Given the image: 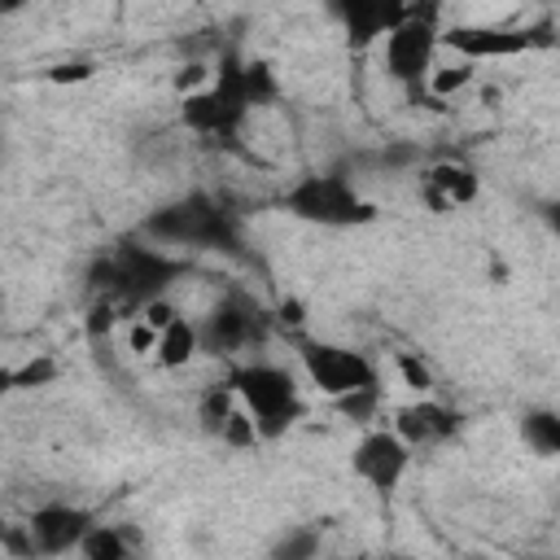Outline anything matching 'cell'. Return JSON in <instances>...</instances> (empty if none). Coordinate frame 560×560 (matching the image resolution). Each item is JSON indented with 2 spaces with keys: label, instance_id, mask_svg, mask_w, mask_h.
Masks as SVG:
<instances>
[{
  "label": "cell",
  "instance_id": "1",
  "mask_svg": "<svg viewBox=\"0 0 560 560\" xmlns=\"http://www.w3.org/2000/svg\"><path fill=\"white\" fill-rule=\"evenodd\" d=\"M271 101H276V79L267 61H241L236 52H223L214 66V83L184 96L179 114L201 136H232L254 105H271Z\"/></svg>",
  "mask_w": 560,
  "mask_h": 560
},
{
  "label": "cell",
  "instance_id": "2",
  "mask_svg": "<svg viewBox=\"0 0 560 560\" xmlns=\"http://www.w3.org/2000/svg\"><path fill=\"white\" fill-rule=\"evenodd\" d=\"M175 276H179V262L162 258L158 249L127 245L92 267V289L96 298H109L118 306H149Z\"/></svg>",
  "mask_w": 560,
  "mask_h": 560
},
{
  "label": "cell",
  "instance_id": "3",
  "mask_svg": "<svg viewBox=\"0 0 560 560\" xmlns=\"http://www.w3.org/2000/svg\"><path fill=\"white\" fill-rule=\"evenodd\" d=\"M228 385L236 389V398L249 407L254 424L262 438H276L284 433L298 416H302V398H298V385L284 368H271V363H241L232 368Z\"/></svg>",
  "mask_w": 560,
  "mask_h": 560
},
{
  "label": "cell",
  "instance_id": "4",
  "mask_svg": "<svg viewBox=\"0 0 560 560\" xmlns=\"http://www.w3.org/2000/svg\"><path fill=\"white\" fill-rule=\"evenodd\" d=\"M442 31H438V4L433 0H411L407 18L385 35V70L411 92L420 96V83L429 79L433 66V48H438Z\"/></svg>",
  "mask_w": 560,
  "mask_h": 560
},
{
  "label": "cell",
  "instance_id": "5",
  "mask_svg": "<svg viewBox=\"0 0 560 560\" xmlns=\"http://www.w3.org/2000/svg\"><path fill=\"white\" fill-rule=\"evenodd\" d=\"M149 232L171 245H192V249H232L236 245L232 214L210 197H184V201L162 206L149 219Z\"/></svg>",
  "mask_w": 560,
  "mask_h": 560
},
{
  "label": "cell",
  "instance_id": "6",
  "mask_svg": "<svg viewBox=\"0 0 560 560\" xmlns=\"http://www.w3.org/2000/svg\"><path fill=\"white\" fill-rule=\"evenodd\" d=\"M284 206L298 214V219H311V223H328V228H350V223H368L376 210L350 188V179L341 175H306L289 188Z\"/></svg>",
  "mask_w": 560,
  "mask_h": 560
},
{
  "label": "cell",
  "instance_id": "7",
  "mask_svg": "<svg viewBox=\"0 0 560 560\" xmlns=\"http://www.w3.org/2000/svg\"><path fill=\"white\" fill-rule=\"evenodd\" d=\"M302 363H306L311 381L328 398H346L354 389L376 385V368L359 350H346V346H332V341H306L302 346Z\"/></svg>",
  "mask_w": 560,
  "mask_h": 560
},
{
  "label": "cell",
  "instance_id": "8",
  "mask_svg": "<svg viewBox=\"0 0 560 560\" xmlns=\"http://www.w3.org/2000/svg\"><path fill=\"white\" fill-rule=\"evenodd\" d=\"M442 39L459 57H516L551 44V26H451L442 31Z\"/></svg>",
  "mask_w": 560,
  "mask_h": 560
},
{
  "label": "cell",
  "instance_id": "9",
  "mask_svg": "<svg viewBox=\"0 0 560 560\" xmlns=\"http://www.w3.org/2000/svg\"><path fill=\"white\" fill-rule=\"evenodd\" d=\"M407 459H411V442L402 433H368L359 446H354V472L372 486V490H394L407 472Z\"/></svg>",
  "mask_w": 560,
  "mask_h": 560
},
{
  "label": "cell",
  "instance_id": "10",
  "mask_svg": "<svg viewBox=\"0 0 560 560\" xmlns=\"http://www.w3.org/2000/svg\"><path fill=\"white\" fill-rule=\"evenodd\" d=\"M332 9L341 18V26H346L350 48H368L372 39L389 35L407 18L411 0H332Z\"/></svg>",
  "mask_w": 560,
  "mask_h": 560
},
{
  "label": "cell",
  "instance_id": "11",
  "mask_svg": "<svg viewBox=\"0 0 560 560\" xmlns=\"http://www.w3.org/2000/svg\"><path fill=\"white\" fill-rule=\"evenodd\" d=\"M258 332H262V319L254 315L249 302H223V306L206 319V328H201V346H206L210 354H236V350L254 346Z\"/></svg>",
  "mask_w": 560,
  "mask_h": 560
},
{
  "label": "cell",
  "instance_id": "12",
  "mask_svg": "<svg viewBox=\"0 0 560 560\" xmlns=\"http://www.w3.org/2000/svg\"><path fill=\"white\" fill-rule=\"evenodd\" d=\"M88 529H92V516H88L83 508H66V503L39 508V512L31 516V538H35V547L48 551V556L79 547V542L88 538Z\"/></svg>",
  "mask_w": 560,
  "mask_h": 560
},
{
  "label": "cell",
  "instance_id": "13",
  "mask_svg": "<svg viewBox=\"0 0 560 560\" xmlns=\"http://www.w3.org/2000/svg\"><path fill=\"white\" fill-rule=\"evenodd\" d=\"M459 429V416L442 402H411L398 411V433L411 442V446H433V442H446L451 433Z\"/></svg>",
  "mask_w": 560,
  "mask_h": 560
},
{
  "label": "cell",
  "instance_id": "14",
  "mask_svg": "<svg viewBox=\"0 0 560 560\" xmlns=\"http://www.w3.org/2000/svg\"><path fill=\"white\" fill-rule=\"evenodd\" d=\"M472 197H477V175H472V166H464V162H438V166L429 171V201H433L438 210L464 206V201H472Z\"/></svg>",
  "mask_w": 560,
  "mask_h": 560
},
{
  "label": "cell",
  "instance_id": "15",
  "mask_svg": "<svg viewBox=\"0 0 560 560\" xmlns=\"http://www.w3.org/2000/svg\"><path fill=\"white\" fill-rule=\"evenodd\" d=\"M201 346V332L188 324V319H171L166 328H162V337H158V359L166 363V368H179V363H188L192 359V350Z\"/></svg>",
  "mask_w": 560,
  "mask_h": 560
},
{
  "label": "cell",
  "instance_id": "16",
  "mask_svg": "<svg viewBox=\"0 0 560 560\" xmlns=\"http://www.w3.org/2000/svg\"><path fill=\"white\" fill-rule=\"evenodd\" d=\"M521 429L538 455H560V416L556 411H529Z\"/></svg>",
  "mask_w": 560,
  "mask_h": 560
},
{
  "label": "cell",
  "instance_id": "17",
  "mask_svg": "<svg viewBox=\"0 0 560 560\" xmlns=\"http://www.w3.org/2000/svg\"><path fill=\"white\" fill-rule=\"evenodd\" d=\"M79 547H83V556H92V560H122V556H127V542H122L114 529H105V525H92Z\"/></svg>",
  "mask_w": 560,
  "mask_h": 560
},
{
  "label": "cell",
  "instance_id": "18",
  "mask_svg": "<svg viewBox=\"0 0 560 560\" xmlns=\"http://www.w3.org/2000/svg\"><path fill=\"white\" fill-rule=\"evenodd\" d=\"M232 398H236V389H232V385H223V389H214V394H206V402H201V420H206V429H214V433L223 429V420H228V411L236 407Z\"/></svg>",
  "mask_w": 560,
  "mask_h": 560
},
{
  "label": "cell",
  "instance_id": "19",
  "mask_svg": "<svg viewBox=\"0 0 560 560\" xmlns=\"http://www.w3.org/2000/svg\"><path fill=\"white\" fill-rule=\"evenodd\" d=\"M57 376V363L52 359H31L26 368H18L13 376H9V385L13 389H35V385H48Z\"/></svg>",
  "mask_w": 560,
  "mask_h": 560
},
{
  "label": "cell",
  "instance_id": "20",
  "mask_svg": "<svg viewBox=\"0 0 560 560\" xmlns=\"http://www.w3.org/2000/svg\"><path fill=\"white\" fill-rule=\"evenodd\" d=\"M219 433H223V438H228V442H232V446H249V442H254V438H258V424H254V416H245V411H241V407H232V411H228V420H223V429H219Z\"/></svg>",
  "mask_w": 560,
  "mask_h": 560
},
{
  "label": "cell",
  "instance_id": "21",
  "mask_svg": "<svg viewBox=\"0 0 560 560\" xmlns=\"http://www.w3.org/2000/svg\"><path fill=\"white\" fill-rule=\"evenodd\" d=\"M472 79V70L468 66H451V70H442V74H429V88L438 92V96H446L451 88H464Z\"/></svg>",
  "mask_w": 560,
  "mask_h": 560
},
{
  "label": "cell",
  "instance_id": "22",
  "mask_svg": "<svg viewBox=\"0 0 560 560\" xmlns=\"http://www.w3.org/2000/svg\"><path fill=\"white\" fill-rule=\"evenodd\" d=\"M398 368H402V376H407V385H411V389H429V385H433L429 368H424L416 354H398Z\"/></svg>",
  "mask_w": 560,
  "mask_h": 560
},
{
  "label": "cell",
  "instance_id": "23",
  "mask_svg": "<svg viewBox=\"0 0 560 560\" xmlns=\"http://www.w3.org/2000/svg\"><path fill=\"white\" fill-rule=\"evenodd\" d=\"M88 74H92V66H57V70H52L57 83H66V79H88Z\"/></svg>",
  "mask_w": 560,
  "mask_h": 560
},
{
  "label": "cell",
  "instance_id": "24",
  "mask_svg": "<svg viewBox=\"0 0 560 560\" xmlns=\"http://www.w3.org/2000/svg\"><path fill=\"white\" fill-rule=\"evenodd\" d=\"M149 346H153V324H140L131 332V350H149Z\"/></svg>",
  "mask_w": 560,
  "mask_h": 560
},
{
  "label": "cell",
  "instance_id": "25",
  "mask_svg": "<svg viewBox=\"0 0 560 560\" xmlns=\"http://www.w3.org/2000/svg\"><path fill=\"white\" fill-rule=\"evenodd\" d=\"M284 319H289V324H302V306H298V302H284Z\"/></svg>",
  "mask_w": 560,
  "mask_h": 560
},
{
  "label": "cell",
  "instance_id": "26",
  "mask_svg": "<svg viewBox=\"0 0 560 560\" xmlns=\"http://www.w3.org/2000/svg\"><path fill=\"white\" fill-rule=\"evenodd\" d=\"M22 4H26V0H0V9H4V13H18Z\"/></svg>",
  "mask_w": 560,
  "mask_h": 560
},
{
  "label": "cell",
  "instance_id": "27",
  "mask_svg": "<svg viewBox=\"0 0 560 560\" xmlns=\"http://www.w3.org/2000/svg\"><path fill=\"white\" fill-rule=\"evenodd\" d=\"M547 219H551V228L560 232V206H551V214H547Z\"/></svg>",
  "mask_w": 560,
  "mask_h": 560
}]
</instances>
